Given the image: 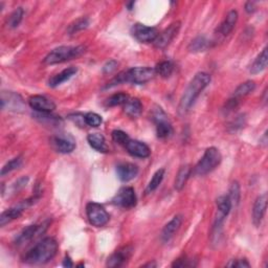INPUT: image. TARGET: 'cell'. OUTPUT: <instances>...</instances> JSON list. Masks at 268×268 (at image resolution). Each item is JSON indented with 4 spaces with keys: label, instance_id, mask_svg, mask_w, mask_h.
Returning a JSON list of instances; mask_svg holds the SVG:
<instances>
[{
    "label": "cell",
    "instance_id": "cell-1",
    "mask_svg": "<svg viewBox=\"0 0 268 268\" xmlns=\"http://www.w3.org/2000/svg\"><path fill=\"white\" fill-rule=\"evenodd\" d=\"M210 83L211 76L207 73H198L194 76L181 96L178 105V113L180 115H185L190 111L196 100L199 98L201 92L208 87Z\"/></svg>",
    "mask_w": 268,
    "mask_h": 268
},
{
    "label": "cell",
    "instance_id": "cell-2",
    "mask_svg": "<svg viewBox=\"0 0 268 268\" xmlns=\"http://www.w3.org/2000/svg\"><path fill=\"white\" fill-rule=\"evenodd\" d=\"M58 242L54 238H45L28 250L23 262L29 265H43L49 263L58 253Z\"/></svg>",
    "mask_w": 268,
    "mask_h": 268
},
{
    "label": "cell",
    "instance_id": "cell-3",
    "mask_svg": "<svg viewBox=\"0 0 268 268\" xmlns=\"http://www.w3.org/2000/svg\"><path fill=\"white\" fill-rule=\"evenodd\" d=\"M155 76V69L149 66H136L121 72L116 77H114L106 86L105 89L114 87L116 85L124 83H131L141 85L152 80Z\"/></svg>",
    "mask_w": 268,
    "mask_h": 268
},
{
    "label": "cell",
    "instance_id": "cell-4",
    "mask_svg": "<svg viewBox=\"0 0 268 268\" xmlns=\"http://www.w3.org/2000/svg\"><path fill=\"white\" fill-rule=\"evenodd\" d=\"M85 52H86V46L84 45L59 46L57 47V49H54L51 51V53L47 54V56L44 58V63L46 65L60 64V63L66 62V61L82 56Z\"/></svg>",
    "mask_w": 268,
    "mask_h": 268
},
{
    "label": "cell",
    "instance_id": "cell-5",
    "mask_svg": "<svg viewBox=\"0 0 268 268\" xmlns=\"http://www.w3.org/2000/svg\"><path fill=\"white\" fill-rule=\"evenodd\" d=\"M222 161V155L215 147H210L206 150L201 160L195 165L192 171L197 176H204L215 170Z\"/></svg>",
    "mask_w": 268,
    "mask_h": 268
},
{
    "label": "cell",
    "instance_id": "cell-6",
    "mask_svg": "<svg viewBox=\"0 0 268 268\" xmlns=\"http://www.w3.org/2000/svg\"><path fill=\"white\" fill-rule=\"evenodd\" d=\"M152 120L156 126L157 137L165 139L169 138L173 134V127L168 119V115L161 107L155 106L152 111Z\"/></svg>",
    "mask_w": 268,
    "mask_h": 268
},
{
    "label": "cell",
    "instance_id": "cell-7",
    "mask_svg": "<svg viewBox=\"0 0 268 268\" xmlns=\"http://www.w3.org/2000/svg\"><path fill=\"white\" fill-rule=\"evenodd\" d=\"M86 215H87L90 224L96 227L105 226L110 219L106 209L96 202H89L86 206Z\"/></svg>",
    "mask_w": 268,
    "mask_h": 268
},
{
    "label": "cell",
    "instance_id": "cell-8",
    "mask_svg": "<svg viewBox=\"0 0 268 268\" xmlns=\"http://www.w3.org/2000/svg\"><path fill=\"white\" fill-rule=\"evenodd\" d=\"M112 203L123 209H132L136 206L137 197L134 188L131 187H124L113 197Z\"/></svg>",
    "mask_w": 268,
    "mask_h": 268
},
{
    "label": "cell",
    "instance_id": "cell-9",
    "mask_svg": "<svg viewBox=\"0 0 268 268\" xmlns=\"http://www.w3.org/2000/svg\"><path fill=\"white\" fill-rule=\"evenodd\" d=\"M180 27H181L180 21H175L171 23V25L163 31H161V34H159V36L155 39V41L153 42L156 49L159 50L165 49V47L174 40V38L178 35Z\"/></svg>",
    "mask_w": 268,
    "mask_h": 268
},
{
    "label": "cell",
    "instance_id": "cell-10",
    "mask_svg": "<svg viewBox=\"0 0 268 268\" xmlns=\"http://www.w3.org/2000/svg\"><path fill=\"white\" fill-rule=\"evenodd\" d=\"M131 34L137 41L141 43H150L155 41V39L160 33L155 27H147L145 25H141V23H135L131 27Z\"/></svg>",
    "mask_w": 268,
    "mask_h": 268
},
{
    "label": "cell",
    "instance_id": "cell-11",
    "mask_svg": "<svg viewBox=\"0 0 268 268\" xmlns=\"http://www.w3.org/2000/svg\"><path fill=\"white\" fill-rule=\"evenodd\" d=\"M47 225H49V222L42 223V225H28L27 227L23 228V230L16 236L15 239V244L17 245H22V244L27 243L30 240H33L36 236H39L40 234L44 233V231L47 228Z\"/></svg>",
    "mask_w": 268,
    "mask_h": 268
},
{
    "label": "cell",
    "instance_id": "cell-12",
    "mask_svg": "<svg viewBox=\"0 0 268 268\" xmlns=\"http://www.w3.org/2000/svg\"><path fill=\"white\" fill-rule=\"evenodd\" d=\"M1 108L11 111H22L25 109V102L21 96L13 91H3L1 93Z\"/></svg>",
    "mask_w": 268,
    "mask_h": 268
},
{
    "label": "cell",
    "instance_id": "cell-13",
    "mask_svg": "<svg viewBox=\"0 0 268 268\" xmlns=\"http://www.w3.org/2000/svg\"><path fill=\"white\" fill-rule=\"evenodd\" d=\"M28 104L31 109H34L37 112L41 113H51L56 109V104L50 99L43 96H33L28 100Z\"/></svg>",
    "mask_w": 268,
    "mask_h": 268
},
{
    "label": "cell",
    "instance_id": "cell-14",
    "mask_svg": "<svg viewBox=\"0 0 268 268\" xmlns=\"http://www.w3.org/2000/svg\"><path fill=\"white\" fill-rule=\"evenodd\" d=\"M139 173V169L136 164L131 162H122L117 164L116 174L123 183H128V181L135 178Z\"/></svg>",
    "mask_w": 268,
    "mask_h": 268
},
{
    "label": "cell",
    "instance_id": "cell-15",
    "mask_svg": "<svg viewBox=\"0 0 268 268\" xmlns=\"http://www.w3.org/2000/svg\"><path fill=\"white\" fill-rule=\"evenodd\" d=\"M125 148L130 155L138 157V159H147L151 154V150H150V148L145 143L135 139H130L125 145Z\"/></svg>",
    "mask_w": 268,
    "mask_h": 268
},
{
    "label": "cell",
    "instance_id": "cell-16",
    "mask_svg": "<svg viewBox=\"0 0 268 268\" xmlns=\"http://www.w3.org/2000/svg\"><path fill=\"white\" fill-rule=\"evenodd\" d=\"M132 247L125 246L119 250H116L114 254L110 256L107 260V267H120L128 261L132 255Z\"/></svg>",
    "mask_w": 268,
    "mask_h": 268
},
{
    "label": "cell",
    "instance_id": "cell-17",
    "mask_svg": "<svg viewBox=\"0 0 268 268\" xmlns=\"http://www.w3.org/2000/svg\"><path fill=\"white\" fill-rule=\"evenodd\" d=\"M267 209V194L263 193L256 199L253 208V222L256 226L261 224Z\"/></svg>",
    "mask_w": 268,
    "mask_h": 268
},
{
    "label": "cell",
    "instance_id": "cell-18",
    "mask_svg": "<svg viewBox=\"0 0 268 268\" xmlns=\"http://www.w3.org/2000/svg\"><path fill=\"white\" fill-rule=\"evenodd\" d=\"M183 216L181 215H176L173 217L170 221L164 225L161 231V240L163 242H169L173 236L175 235V233L179 230V227L181 226V223H183Z\"/></svg>",
    "mask_w": 268,
    "mask_h": 268
},
{
    "label": "cell",
    "instance_id": "cell-19",
    "mask_svg": "<svg viewBox=\"0 0 268 268\" xmlns=\"http://www.w3.org/2000/svg\"><path fill=\"white\" fill-rule=\"evenodd\" d=\"M51 141L54 149L62 154L72 153L76 149L75 141L64 136H54L51 138Z\"/></svg>",
    "mask_w": 268,
    "mask_h": 268
},
{
    "label": "cell",
    "instance_id": "cell-20",
    "mask_svg": "<svg viewBox=\"0 0 268 268\" xmlns=\"http://www.w3.org/2000/svg\"><path fill=\"white\" fill-rule=\"evenodd\" d=\"M27 207H28L27 203L25 201L18 207H15V208H12V209H9V210L2 212L1 215H0V226L3 227L7 223H10V222L14 221V220L18 219L22 215L23 211H25Z\"/></svg>",
    "mask_w": 268,
    "mask_h": 268
},
{
    "label": "cell",
    "instance_id": "cell-21",
    "mask_svg": "<svg viewBox=\"0 0 268 268\" xmlns=\"http://www.w3.org/2000/svg\"><path fill=\"white\" fill-rule=\"evenodd\" d=\"M78 73V68L75 66L65 68L64 70H62L61 73L54 75L49 82V85L53 88H56L58 86L62 85L63 83H65L66 81L70 80L76 74Z\"/></svg>",
    "mask_w": 268,
    "mask_h": 268
},
{
    "label": "cell",
    "instance_id": "cell-22",
    "mask_svg": "<svg viewBox=\"0 0 268 268\" xmlns=\"http://www.w3.org/2000/svg\"><path fill=\"white\" fill-rule=\"evenodd\" d=\"M225 218L226 217L223 214L218 212V214L215 218L214 224H213V227H212V232H211L212 244H219L220 241H221L222 234H223V223H224Z\"/></svg>",
    "mask_w": 268,
    "mask_h": 268
},
{
    "label": "cell",
    "instance_id": "cell-23",
    "mask_svg": "<svg viewBox=\"0 0 268 268\" xmlns=\"http://www.w3.org/2000/svg\"><path fill=\"white\" fill-rule=\"evenodd\" d=\"M238 21V12L232 10L227 13L225 19L223 20V22L221 23V26L219 27V31L220 34L222 36H227L230 35L233 29L236 27V23Z\"/></svg>",
    "mask_w": 268,
    "mask_h": 268
},
{
    "label": "cell",
    "instance_id": "cell-24",
    "mask_svg": "<svg viewBox=\"0 0 268 268\" xmlns=\"http://www.w3.org/2000/svg\"><path fill=\"white\" fill-rule=\"evenodd\" d=\"M87 141L91 148L97 150L101 153H107L108 147L106 145V139L101 133H90L87 136Z\"/></svg>",
    "mask_w": 268,
    "mask_h": 268
},
{
    "label": "cell",
    "instance_id": "cell-25",
    "mask_svg": "<svg viewBox=\"0 0 268 268\" xmlns=\"http://www.w3.org/2000/svg\"><path fill=\"white\" fill-rule=\"evenodd\" d=\"M267 63H268V52H267V47L260 53L259 56L255 59L253 62V64L250 66L249 72L251 75H258L260 73H262L263 70L267 67Z\"/></svg>",
    "mask_w": 268,
    "mask_h": 268
},
{
    "label": "cell",
    "instance_id": "cell-26",
    "mask_svg": "<svg viewBox=\"0 0 268 268\" xmlns=\"http://www.w3.org/2000/svg\"><path fill=\"white\" fill-rule=\"evenodd\" d=\"M191 173H192V168L190 164L183 165V167L179 169L175 178V183H174V187L177 191H181L185 188L188 179L191 176Z\"/></svg>",
    "mask_w": 268,
    "mask_h": 268
},
{
    "label": "cell",
    "instance_id": "cell-27",
    "mask_svg": "<svg viewBox=\"0 0 268 268\" xmlns=\"http://www.w3.org/2000/svg\"><path fill=\"white\" fill-rule=\"evenodd\" d=\"M143 111V104L137 98L129 99L124 105V112L130 117H138Z\"/></svg>",
    "mask_w": 268,
    "mask_h": 268
},
{
    "label": "cell",
    "instance_id": "cell-28",
    "mask_svg": "<svg viewBox=\"0 0 268 268\" xmlns=\"http://www.w3.org/2000/svg\"><path fill=\"white\" fill-rule=\"evenodd\" d=\"M255 89H256V83L254 81H250V80L246 81V82L240 84L238 87L236 88V90L234 91V94H233V98L239 100L241 98L248 96V94L253 92Z\"/></svg>",
    "mask_w": 268,
    "mask_h": 268
},
{
    "label": "cell",
    "instance_id": "cell-29",
    "mask_svg": "<svg viewBox=\"0 0 268 268\" xmlns=\"http://www.w3.org/2000/svg\"><path fill=\"white\" fill-rule=\"evenodd\" d=\"M209 46H210L209 40H207V39L202 36H199L195 38L194 40H192V42L188 44V50L191 53H200L207 51L209 49Z\"/></svg>",
    "mask_w": 268,
    "mask_h": 268
},
{
    "label": "cell",
    "instance_id": "cell-30",
    "mask_svg": "<svg viewBox=\"0 0 268 268\" xmlns=\"http://www.w3.org/2000/svg\"><path fill=\"white\" fill-rule=\"evenodd\" d=\"M228 198H230V201L232 203V207L236 208L239 206L240 199H241V188L240 185L238 181H234L232 183L230 190H228Z\"/></svg>",
    "mask_w": 268,
    "mask_h": 268
},
{
    "label": "cell",
    "instance_id": "cell-31",
    "mask_svg": "<svg viewBox=\"0 0 268 268\" xmlns=\"http://www.w3.org/2000/svg\"><path fill=\"white\" fill-rule=\"evenodd\" d=\"M164 173H165L164 169H160L154 173L153 177L151 178V180H150V183L148 184V186L146 188V194L153 193L156 188L160 187V185L161 184V181L164 177Z\"/></svg>",
    "mask_w": 268,
    "mask_h": 268
},
{
    "label": "cell",
    "instance_id": "cell-32",
    "mask_svg": "<svg viewBox=\"0 0 268 268\" xmlns=\"http://www.w3.org/2000/svg\"><path fill=\"white\" fill-rule=\"evenodd\" d=\"M155 74L161 76L163 79H168L172 74L173 70H174V65L171 61H162L156 65Z\"/></svg>",
    "mask_w": 268,
    "mask_h": 268
},
{
    "label": "cell",
    "instance_id": "cell-33",
    "mask_svg": "<svg viewBox=\"0 0 268 268\" xmlns=\"http://www.w3.org/2000/svg\"><path fill=\"white\" fill-rule=\"evenodd\" d=\"M129 99H130V97L125 92L115 93L107 99L106 106L107 107H115V106H121V105L124 106L126 103H127Z\"/></svg>",
    "mask_w": 268,
    "mask_h": 268
},
{
    "label": "cell",
    "instance_id": "cell-34",
    "mask_svg": "<svg viewBox=\"0 0 268 268\" xmlns=\"http://www.w3.org/2000/svg\"><path fill=\"white\" fill-rule=\"evenodd\" d=\"M216 206H217V210L219 213H221L225 217H227V215L230 214L231 210L233 209L232 203L230 201V198H228L227 195H223L220 196L216 200Z\"/></svg>",
    "mask_w": 268,
    "mask_h": 268
},
{
    "label": "cell",
    "instance_id": "cell-35",
    "mask_svg": "<svg viewBox=\"0 0 268 268\" xmlns=\"http://www.w3.org/2000/svg\"><path fill=\"white\" fill-rule=\"evenodd\" d=\"M88 27H89V19L86 17H82L75 20L72 25L68 27L67 31L69 35H74V34H77L78 31L86 29Z\"/></svg>",
    "mask_w": 268,
    "mask_h": 268
},
{
    "label": "cell",
    "instance_id": "cell-36",
    "mask_svg": "<svg viewBox=\"0 0 268 268\" xmlns=\"http://www.w3.org/2000/svg\"><path fill=\"white\" fill-rule=\"evenodd\" d=\"M23 16H25V11H23L22 7H18V9H16L7 19V26H9L11 28H16L17 27H19V25L21 23Z\"/></svg>",
    "mask_w": 268,
    "mask_h": 268
},
{
    "label": "cell",
    "instance_id": "cell-37",
    "mask_svg": "<svg viewBox=\"0 0 268 268\" xmlns=\"http://www.w3.org/2000/svg\"><path fill=\"white\" fill-rule=\"evenodd\" d=\"M21 164H22V157H20V156L15 157V159L11 160L10 161H7L3 165L2 169H1V172H0V175L4 176L6 174H9V173H11L12 171L18 169Z\"/></svg>",
    "mask_w": 268,
    "mask_h": 268
},
{
    "label": "cell",
    "instance_id": "cell-38",
    "mask_svg": "<svg viewBox=\"0 0 268 268\" xmlns=\"http://www.w3.org/2000/svg\"><path fill=\"white\" fill-rule=\"evenodd\" d=\"M85 123L90 127H99L103 123V119L96 112H88L85 114Z\"/></svg>",
    "mask_w": 268,
    "mask_h": 268
},
{
    "label": "cell",
    "instance_id": "cell-39",
    "mask_svg": "<svg viewBox=\"0 0 268 268\" xmlns=\"http://www.w3.org/2000/svg\"><path fill=\"white\" fill-rule=\"evenodd\" d=\"M111 136L113 141L117 143L119 145L125 146L130 140V137L128 136V134L122 131V130H113L111 133Z\"/></svg>",
    "mask_w": 268,
    "mask_h": 268
},
{
    "label": "cell",
    "instance_id": "cell-40",
    "mask_svg": "<svg viewBox=\"0 0 268 268\" xmlns=\"http://www.w3.org/2000/svg\"><path fill=\"white\" fill-rule=\"evenodd\" d=\"M117 66H119V62L115 60H109L108 62L105 63V65L103 66V74L105 75H111L114 73Z\"/></svg>",
    "mask_w": 268,
    "mask_h": 268
},
{
    "label": "cell",
    "instance_id": "cell-41",
    "mask_svg": "<svg viewBox=\"0 0 268 268\" xmlns=\"http://www.w3.org/2000/svg\"><path fill=\"white\" fill-rule=\"evenodd\" d=\"M69 120H72L75 124H77L79 127H85V115L81 113H75V114H70Z\"/></svg>",
    "mask_w": 268,
    "mask_h": 268
},
{
    "label": "cell",
    "instance_id": "cell-42",
    "mask_svg": "<svg viewBox=\"0 0 268 268\" xmlns=\"http://www.w3.org/2000/svg\"><path fill=\"white\" fill-rule=\"evenodd\" d=\"M228 267H250V264L248 263L247 260L245 259H236L232 260V261L227 264Z\"/></svg>",
    "mask_w": 268,
    "mask_h": 268
},
{
    "label": "cell",
    "instance_id": "cell-43",
    "mask_svg": "<svg viewBox=\"0 0 268 268\" xmlns=\"http://www.w3.org/2000/svg\"><path fill=\"white\" fill-rule=\"evenodd\" d=\"M172 266L173 267H188V266H194V264L191 260H188L187 258H183V259L175 260V262L172 264Z\"/></svg>",
    "mask_w": 268,
    "mask_h": 268
},
{
    "label": "cell",
    "instance_id": "cell-44",
    "mask_svg": "<svg viewBox=\"0 0 268 268\" xmlns=\"http://www.w3.org/2000/svg\"><path fill=\"white\" fill-rule=\"evenodd\" d=\"M28 183V177H21L17 181H16L14 185V190L15 191H19L22 188H25L27 184Z\"/></svg>",
    "mask_w": 268,
    "mask_h": 268
},
{
    "label": "cell",
    "instance_id": "cell-45",
    "mask_svg": "<svg viewBox=\"0 0 268 268\" xmlns=\"http://www.w3.org/2000/svg\"><path fill=\"white\" fill-rule=\"evenodd\" d=\"M245 11L247 12V13H254L255 11H256V3L255 2H251V1H249V2H246V4H245Z\"/></svg>",
    "mask_w": 268,
    "mask_h": 268
},
{
    "label": "cell",
    "instance_id": "cell-46",
    "mask_svg": "<svg viewBox=\"0 0 268 268\" xmlns=\"http://www.w3.org/2000/svg\"><path fill=\"white\" fill-rule=\"evenodd\" d=\"M63 266H64V267H73L74 266L72 259H70L68 256H66L64 258V260H63Z\"/></svg>",
    "mask_w": 268,
    "mask_h": 268
},
{
    "label": "cell",
    "instance_id": "cell-47",
    "mask_svg": "<svg viewBox=\"0 0 268 268\" xmlns=\"http://www.w3.org/2000/svg\"><path fill=\"white\" fill-rule=\"evenodd\" d=\"M144 267H156L157 266V264L155 263V262H150V263H147V264H145V265H143Z\"/></svg>",
    "mask_w": 268,
    "mask_h": 268
},
{
    "label": "cell",
    "instance_id": "cell-48",
    "mask_svg": "<svg viewBox=\"0 0 268 268\" xmlns=\"http://www.w3.org/2000/svg\"><path fill=\"white\" fill-rule=\"evenodd\" d=\"M134 4H135V2H134V1H132V2H129V3H127V4H126V5H127V7H128V10H129V11H131V10L133 9V6H134Z\"/></svg>",
    "mask_w": 268,
    "mask_h": 268
}]
</instances>
